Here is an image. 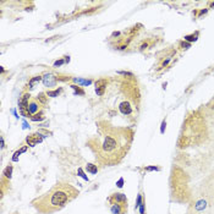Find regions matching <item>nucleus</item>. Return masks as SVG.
Instances as JSON below:
<instances>
[{
    "label": "nucleus",
    "instance_id": "obj_1",
    "mask_svg": "<svg viewBox=\"0 0 214 214\" xmlns=\"http://www.w3.org/2000/svg\"><path fill=\"white\" fill-rule=\"evenodd\" d=\"M77 195H78V192L74 187H71L69 185H60L53 189L49 193L34 201L33 204L39 212L50 213L64 207Z\"/></svg>",
    "mask_w": 214,
    "mask_h": 214
},
{
    "label": "nucleus",
    "instance_id": "obj_2",
    "mask_svg": "<svg viewBox=\"0 0 214 214\" xmlns=\"http://www.w3.org/2000/svg\"><path fill=\"white\" fill-rule=\"evenodd\" d=\"M43 140V136L39 135V133H34V135H31L30 137H27V144L30 146V147H34L37 143H40Z\"/></svg>",
    "mask_w": 214,
    "mask_h": 214
},
{
    "label": "nucleus",
    "instance_id": "obj_3",
    "mask_svg": "<svg viewBox=\"0 0 214 214\" xmlns=\"http://www.w3.org/2000/svg\"><path fill=\"white\" fill-rule=\"evenodd\" d=\"M43 83L45 87H54L56 85V77L52 74H45L43 76Z\"/></svg>",
    "mask_w": 214,
    "mask_h": 214
},
{
    "label": "nucleus",
    "instance_id": "obj_4",
    "mask_svg": "<svg viewBox=\"0 0 214 214\" xmlns=\"http://www.w3.org/2000/svg\"><path fill=\"white\" fill-rule=\"evenodd\" d=\"M110 201H115L114 203H121V204L127 206V198H126V196L124 193H114L111 196Z\"/></svg>",
    "mask_w": 214,
    "mask_h": 214
},
{
    "label": "nucleus",
    "instance_id": "obj_5",
    "mask_svg": "<svg viewBox=\"0 0 214 214\" xmlns=\"http://www.w3.org/2000/svg\"><path fill=\"white\" fill-rule=\"evenodd\" d=\"M125 207L127 208V206H125V204H121V203H113L111 207H110V211H111L113 214H124Z\"/></svg>",
    "mask_w": 214,
    "mask_h": 214
},
{
    "label": "nucleus",
    "instance_id": "obj_6",
    "mask_svg": "<svg viewBox=\"0 0 214 214\" xmlns=\"http://www.w3.org/2000/svg\"><path fill=\"white\" fill-rule=\"evenodd\" d=\"M119 109H120L121 114H124V115H130V114L132 113V107L130 105L129 102H122V103H120Z\"/></svg>",
    "mask_w": 214,
    "mask_h": 214
},
{
    "label": "nucleus",
    "instance_id": "obj_7",
    "mask_svg": "<svg viewBox=\"0 0 214 214\" xmlns=\"http://www.w3.org/2000/svg\"><path fill=\"white\" fill-rule=\"evenodd\" d=\"M28 99H30V94L26 93L23 94L20 101H19V108H20V111L21 110H27L28 109Z\"/></svg>",
    "mask_w": 214,
    "mask_h": 214
},
{
    "label": "nucleus",
    "instance_id": "obj_8",
    "mask_svg": "<svg viewBox=\"0 0 214 214\" xmlns=\"http://www.w3.org/2000/svg\"><path fill=\"white\" fill-rule=\"evenodd\" d=\"M107 87V81L105 80H99L97 83H95V92H97L98 95H102L104 93V88Z\"/></svg>",
    "mask_w": 214,
    "mask_h": 214
},
{
    "label": "nucleus",
    "instance_id": "obj_9",
    "mask_svg": "<svg viewBox=\"0 0 214 214\" xmlns=\"http://www.w3.org/2000/svg\"><path fill=\"white\" fill-rule=\"evenodd\" d=\"M38 104L36 103V102H31L30 104H28V111H30V114L32 115V114H34L36 115V113L38 111Z\"/></svg>",
    "mask_w": 214,
    "mask_h": 214
},
{
    "label": "nucleus",
    "instance_id": "obj_10",
    "mask_svg": "<svg viewBox=\"0 0 214 214\" xmlns=\"http://www.w3.org/2000/svg\"><path fill=\"white\" fill-rule=\"evenodd\" d=\"M86 169H87V171L91 172V174H97L98 172V168H97V165H94V164H87Z\"/></svg>",
    "mask_w": 214,
    "mask_h": 214
},
{
    "label": "nucleus",
    "instance_id": "obj_11",
    "mask_svg": "<svg viewBox=\"0 0 214 214\" xmlns=\"http://www.w3.org/2000/svg\"><path fill=\"white\" fill-rule=\"evenodd\" d=\"M39 81H43V77H40V76H36V77H33L31 81H30V86L31 87H33L34 86V83H37V82H39Z\"/></svg>",
    "mask_w": 214,
    "mask_h": 214
},
{
    "label": "nucleus",
    "instance_id": "obj_12",
    "mask_svg": "<svg viewBox=\"0 0 214 214\" xmlns=\"http://www.w3.org/2000/svg\"><path fill=\"white\" fill-rule=\"evenodd\" d=\"M11 172H12V166L9 165L6 169H5V171H4V175H5V177H7V179H10V177H11Z\"/></svg>",
    "mask_w": 214,
    "mask_h": 214
},
{
    "label": "nucleus",
    "instance_id": "obj_13",
    "mask_svg": "<svg viewBox=\"0 0 214 214\" xmlns=\"http://www.w3.org/2000/svg\"><path fill=\"white\" fill-rule=\"evenodd\" d=\"M31 119L33 121H42V120H44V116H43V114H36V115H33Z\"/></svg>",
    "mask_w": 214,
    "mask_h": 214
},
{
    "label": "nucleus",
    "instance_id": "obj_14",
    "mask_svg": "<svg viewBox=\"0 0 214 214\" xmlns=\"http://www.w3.org/2000/svg\"><path fill=\"white\" fill-rule=\"evenodd\" d=\"M204 207H206V202H204L203 199H202V201H198V202H197V206H196V209H197V211H202V209H203Z\"/></svg>",
    "mask_w": 214,
    "mask_h": 214
},
{
    "label": "nucleus",
    "instance_id": "obj_15",
    "mask_svg": "<svg viewBox=\"0 0 214 214\" xmlns=\"http://www.w3.org/2000/svg\"><path fill=\"white\" fill-rule=\"evenodd\" d=\"M60 92H61V88H59V89H56V91H53V92H48L47 95H48V97H58Z\"/></svg>",
    "mask_w": 214,
    "mask_h": 214
},
{
    "label": "nucleus",
    "instance_id": "obj_16",
    "mask_svg": "<svg viewBox=\"0 0 214 214\" xmlns=\"http://www.w3.org/2000/svg\"><path fill=\"white\" fill-rule=\"evenodd\" d=\"M37 99H38V101L42 103V104H45V103H47V97H45L44 93H40L38 97H37Z\"/></svg>",
    "mask_w": 214,
    "mask_h": 214
},
{
    "label": "nucleus",
    "instance_id": "obj_17",
    "mask_svg": "<svg viewBox=\"0 0 214 214\" xmlns=\"http://www.w3.org/2000/svg\"><path fill=\"white\" fill-rule=\"evenodd\" d=\"M71 87L76 91V93H77V94H80V95H83V94H85V92L78 87V86H71Z\"/></svg>",
    "mask_w": 214,
    "mask_h": 214
},
{
    "label": "nucleus",
    "instance_id": "obj_18",
    "mask_svg": "<svg viewBox=\"0 0 214 214\" xmlns=\"http://www.w3.org/2000/svg\"><path fill=\"white\" fill-rule=\"evenodd\" d=\"M197 39V34H192V36H186L185 40H189V42H192V40Z\"/></svg>",
    "mask_w": 214,
    "mask_h": 214
},
{
    "label": "nucleus",
    "instance_id": "obj_19",
    "mask_svg": "<svg viewBox=\"0 0 214 214\" xmlns=\"http://www.w3.org/2000/svg\"><path fill=\"white\" fill-rule=\"evenodd\" d=\"M144 202H142L140 204V207H138V209H140V214H144Z\"/></svg>",
    "mask_w": 214,
    "mask_h": 214
},
{
    "label": "nucleus",
    "instance_id": "obj_20",
    "mask_svg": "<svg viewBox=\"0 0 214 214\" xmlns=\"http://www.w3.org/2000/svg\"><path fill=\"white\" fill-rule=\"evenodd\" d=\"M78 174H80V175H81L82 177H83L85 180H88V177H87V176H86V175L83 174V171H82V169H78Z\"/></svg>",
    "mask_w": 214,
    "mask_h": 214
},
{
    "label": "nucleus",
    "instance_id": "obj_21",
    "mask_svg": "<svg viewBox=\"0 0 214 214\" xmlns=\"http://www.w3.org/2000/svg\"><path fill=\"white\" fill-rule=\"evenodd\" d=\"M122 184H124V179H120L119 181H117L116 186H117V187H122Z\"/></svg>",
    "mask_w": 214,
    "mask_h": 214
},
{
    "label": "nucleus",
    "instance_id": "obj_22",
    "mask_svg": "<svg viewBox=\"0 0 214 214\" xmlns=\"http://www.w3.org/2000/svg\"><path fill=\"white\" fill-rule=\"evenodd\" d=\"M64 64V60H59V61H55V64H54V66H60Z\"/></svg>",
    "mask_w": 214,
    "mask_h": 214
},
{
    "label": "nucleus",
    "instance_id": "obj_23",
    "mask_svg": "<svg viewBox=\"0 0 214 214\" xmlns=\"http://www.w3.org/2000/svg\"><path fill=\"white\" fill-rule=\"evenodd\" d=\"M165 126H166V122L165 121H163V124H162V133H164V129H165Z\"/></svg>",
    "mask_w": 214,
    "mask_h": 214
},
{
    "label": "nucleus",
    "instance_id": "obj_24",
    "mask_svg": "<svg viewBox=\"0 0 214 214\" xmlns=\"http://www.w3.org/2000/svg\"><path fill=\"white\" fill-rule=\"evenodd\" d=\"M146 170H158V168H156V166H148V168H146Z\"/></svg>",
    "mask_w": 214,
    "mask_h": 214
},
{
    "label": "nucleus",
    "instance_id": "obj_25",
    "mask_svg": "<svg viewBox=\"0 0 214 214\" xmlns=\"http://www.w3.org/2000/svg\"><path fill=\"white\" fill-rule=\"evenodd\" d=\"M0 141H1V148H4V147H5V143H4V138L0 137Z\"/></svg>",
    "mask_w": 214,
    "mask_h": 214
}]
</instances>
